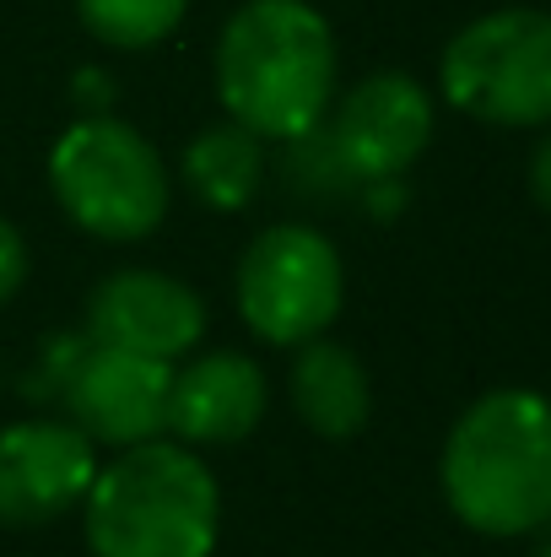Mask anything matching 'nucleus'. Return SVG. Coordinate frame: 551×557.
Wrapping results in <instances>:
<instances>
[{
    "mask_svg": "<svg viewBox=\"0 0 551 557\" xmlns=\"http://www.w3.org/2000/svg\"><path fill=\"white\" fill-rule=\"evenodd\" d=\"M184 189L211 206V211H243L254 200V189L265 180V141L249 136L243 125L222 120V125H205L179 158Z\"/></svg>",
    "mask_w": 551,
    "mask_h": 557,
    "instance_id": "obj_13",
    "label": "nucleus"
},
{
    "mask_svg": "<svg viewBox=\"0 0 551 557\" xmlns=\"http://www.w3.org/2000/svg\"><path fill=\"white\" fill-rule=\"evenodd\" d=\"M530 557H551V520L536 531V553H530Z\"/></svg>",
    "mask_w": 551,
    "mask_h": 557,
    "instance_id": "obj_18",
    "label": "nucleus"
},
{
    "mask_svg": "<svg viewBox=\"0 0 551 557\" xmlns=\"http://www.w3.org/2000/svg\"><path fill=\"white\" fill-rule=\"evenodd\" d=\"M82 352H87V336H76V331H54L49 347H43V358L27 369L22 395H27V400H65L71 373H76V363H82Z\"/></svg>",
    "mask_w": 551,
    "mask_h": 557,
    "instance_id": "obj_15",
    "label": "nucleus"
},
{
    "mask_svg": "<svg viewBox=\"0 0 551 557\" xmlns=\"http://www.w3.org/2000/svg\"><path fill=\"white\" fill-rule=\"evenodd\" d=\"M49 189L82 233L109 244L152 238L174 200L163 152L114 114H82L54 136Z\"/></svg>",
    "mask_w": 551,
    "mask_h": 557,
    "instance_id": "obj_4",
    "label": "nucleus"
},
{
    "mask_svg": "<svg viewBox=\"0 0 551 557\" xmlns=\"http://www.w3.org/2000/svg\"><path fill=\"white\" fill-rule=\"evenodd\" d=\"M0 379H5V373H0Z\"/></svg>",
    "mask_w": 551,
    "mask_h": 557,
    "instance_id": "obj_19",
    "label": "nucleus"
},
{
    "mask_svg": "<svg viewBox=\"0 0 551 557\" xmlns=\"http://www.w3.org/2000/svg\"><path fill=\"white\" fill-rule=\"evenodd\" d=\"M287 389H292V411L320 438H358L373 417V379L363 358L330 336H314L298 347Z\"/></svg>",
    "mask_w": 551,
    "mask_h": 557,
    "instance_id": "obj_12",
    "label": "nucleus"
},
{
    "mask_svg": "<svg viewBox=\"0 0 551 557\" xmlns=\"http://www.w3.org/2000/svg\"><path fill=\"white\" fill-rule=\"evenodd\" d=\"M216 98L260 141H303L341 87L336 27L309 0H243L216 33Z\"/></svg>",
    "mask_w": 551,
    "mask_h": 557,
    "instance_id": "obj_1",
    "label": "nucleus"
},
{
    "mask_svg": "<svg viewBox=\"0 0 551 557\" xmlns=\"http://www.w3.org/2000/svg\"><path fill=\"white\" fill-rule=\"evenodd\" d=\"M27 271H33V260H27V238L0 216V309L22 293V282H27Z\"/></svg>",
    "mask_w": 551,
    "mask_h": 557,
    "instance_id": "obj_16",
    "label": "nucleus"
},
{
    "mask_svg": "<svg viewBox=\"0 0 551 557\" xmlns=\"http://www.w3.org/2000/svg\"><path fill=\"white\" fill-rule=\"evenodd\" d=\"M168 389H174V363L87 342L60 406L92 444L130 449L168 433Z\"/></svg>",
    "mask_w": 551,
    "mask_h": 557,
    "instance_id": "obj_10",
    "label": "nucleus"
},
{
    "mask_svg": "<svg viewBox=\"0 0 551 557\" xmlns=\"http://www.w3.org/2000/svg\"><path fill=\"white\" fill-rule=\"evenodd\" d=\"M271 384L265 369L243 352H205L174 369L168 433L179 444H243L265 417Z\"/></svg>",
    "mask_w": 551,
    "mask_h": 557,
    "instance_id": "obj_11",
    "label": "nucleus"
},
{
    "mask_svg": "<svg viewBox=\"0 0 551 557\" xmlns=\"http://www.w3.org/2000/svg\"><path fill=\"white\" fill-rule=\"evenodd\" d=\"M92 557H211L222 536V487L179 438H147L98 466L82 498Z\"/></svg>",
    "mask_w": 551,
    "mask_h": 557,
    "instance_id": "obj_3",
    "label": "nucleus"
},
{
    "mask_svg": "<svg viewBox=\"0 0 551 557\" xmlns=\"http://www.w3.org/2000/svg\"><path fill=\"white\" fill-rule=\"evenodd\" d=\"M443 98L503 131L551 125V11L503 5L465 22L438 60Z\"/></svg>",
    "mask_w": 551,
    "mask_h": 557,
    "instance_id": "obj_5",
    "label": "nucleus"
},
{
    "mask_svg": "<svg viewBox=\"0 0 551 557\" xmlns=\"http://www.w3.org/2000/svg\"><path fill=\"white\" fill-rule=\"evenodd\" d=\"M438 482L476 536H536L551 520V400L519 384L471 400L443 438Z\"/></svg>",
    "mask_w": 551,
    "mask_h": 557,
    "instance_id": "obj_2",
    "label": "nucleus"
},
{
    "mask_svg": "<svg viewBox=\"0 0 551 557\" xmlns=\"http://www.w3.org/2000/svg\"><path fill=\"white\" fill-rule=\"evenodd\" d=\"M98 476V444L65 417L0 428V525H54L82 509Z\"/></svg>",
    "mask_w": 551,
    "mask_h": 557,
    "instance_id": "obj_8",
    "label": "nucleus"
},
{
    "mask_svg": "<svg viewBox=\"0 0 551 557\" xmlns=\"http://www.w3.org/2000/svg\"><path fill=\"white\" fill-rule=\"evenodd\" d=\"M530 195H536L541 211H551V131L536 141V152H530Z\"/></svg>",
    "mask_w": 551,
    "mask_h": 557,
    "instance_id": "obj_17",
    "label": "nucleus"
},
{
    "mask_svg": "<svg viewBox=\"0 0 551 557\" xmlns=\"http://www.w3.org/2000/svg\"><path fill=\"white\" fill-rule=\"evenodd\" d=\"M433 120V92L411 71H373L341 92V103H330L320 131L352 185H384L427 152Z\"/></svg>",
    "mask_w": 551,
    "mask_h": 557,
    "instance_id": "obj_7",
    "label": "nucleus"
},
{
    "mask_svg": "<svg viewBox=\"0 0 551 557\" xmlns=\"http://www.w3.org/2000/svg\"><path fill=\"white\" fill-rule=\"evenodd\" d=\"M184 11H189V0H76L82 27H87L98 44L125 49V54L174 38Z\"/></svg>",
    "mask_w": 551,
    "mask_h": 557,
    "instance_id": "obj_14",
    "label": "nucleus"
},
{
    "mask_svg": "<svg viewBox=\"0 0 551 557\" xmlns=\"http://www.w3.org/2000/svg\"><path fill=\"white\" fill-rule=\"evenodd\" d=\"M205 336V298L168 271H114L87 298V342L179 363Z\"/></svg>",
    "mask_w": 551,
    "mask_h": 557,
    "instance_id": "obj_9",
    "label": "nucleus"
},
{
    "mask_svg": "<svg viewBox=\"0 0 551 557\" xmlns=\"http://www.w3.org/2000/svg\"><path fill=\"white\" fill-rule=\"evenodd\" d=\"M243 325L271 347H303L341 320L347 265L341 249L309 222H271L233 276Z\"/></svg>",
    "mask_w": 551,
    "mask_h": 557,
    "instance_id": "obj_6",
    "label": "nucleus"
}]
</instances>
